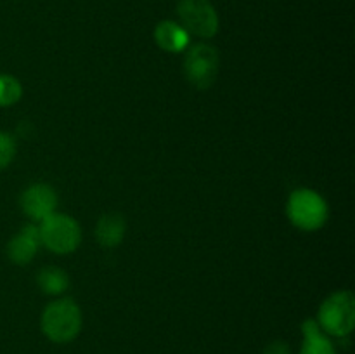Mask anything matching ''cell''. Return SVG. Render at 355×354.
Here are the masks:
<instances>
[{"instance_id": "obj_1", "label": "cell", "mask_w": 355, "mask_h": 354, "mask_svg": "<svg viewBox=\"0 0 355 354\" xmlns=\"http://www.w3.org/2000/svg\"><path fill=\"white\" fill-rule=\"evenodd\" d=\"M40 325L42 332L52 342H71L82 330V311L73 298H59L45 307Z\"/></svg>"}, {"instance_id": "obj_2", "label": "cell", "mask_w": 355, "mask_h": 354, "mask_svg": "<svg viewBox=\"0 0 355 354\" xmlns=\"http://www.w3.org/2000/svg\"><path fill=\"white\" fill-rule=\"evenodd\" d=\"M326 335L347 337L355 325V298L349 290L336 292L322 302L319 309V321Z\"/></svg>"}, {"instance_id": "obj_3", "label": "cell", "mask_w": 355, "mask_h": 354, "mask_svg": "<svg viewBox=\"0 0 355 354\" xmlns=\"http://www.w3.org/2000/svg\"><path fill=\"white\" fill-rule=\"evenodd\" d=\"M286 212L290 221L304 231H315L322 228L329 214L324 198L307 187H302L290 194Z\"/></svg>"}, {"instance_id": "obj_4", "label": "cell", "mask_w": 355, "mask_h": 354, "mask_svg": "<svg viewBox=\"0 0 355 354\" xmlns=\"http://www.w3.org/2000/svg\"><path fill=\"white\" fill-rule=\"evenodd\" d=\"M38 236L42 245L55 253H69L76 250L82 239L78 222L66 214H51L40 221Z\"/></svg>"}, {"instance_id": "obj_5", "label": "cell", "mask_w": 355, "mask_h": 354, "mask_svg": "<svg viewBox=\"0 0 355 354\" xmlns=\"http://www.w3.org/2000/svg\"><path fill=\"white\" fill-rule=\"evenodd\" d=\"M218 73V52L210 44H194L187 49L184 59V75L196 89L214 85Z\"/></svg>"}, {"instance_id": "obj_6", "label": "cell", "mask_w": 355, "mask_h": 354, "mask_svg": "<svg viewBox=\"0 0 355 354\" xmlns=\"http://www.w3.org/2000/svg\"><path fill=\"white\" fill-rule=\"evenodd\" d=\"M177 14L189 35L211 38L218 31V14L210 0H179Z\"/></svg>"}, {"instance_id": "obj_7", "label": "cell", "mask_w": 355, "mask_h": 354, "mask_svg": "<svg viewBox=\"0 0 355 354\" xmlns=\"http://www.w3.org/2000/svg\"><path fill=\"white\" fill-rule=\"evenodd\" d=\"M58 207L55 191L47 184H33L21 194V208L33 221H44Z\"/></svg>"}, {"instance_id": "obj_8", "label": "cell", "mask_w": 355, "mask_h": 354, "mask_svg": "<svg viewBox=\"0 0 355 354\" xmlns=\"http://www.w3.org/2000/svg\"><path fill=\"white\" fill-rule=\"evenodd\" d=\"M38 245H40L38 228L33 224H28L10 239L9 245H7V255L17 266H26L37 255Z\"/></svg>"}, {"instance_id": "obj_9", "label": "cell", "mask_w": 355, "mask_h": 354, "mask_svg": "<svg viewBox=\"0 0 355 354\" xmlns=\"http://www.w3.org/2000/svg\"><path fill=\"white\" fill-rule=\"evenodd\" d=\"M155 40L165 52H182L189 47V33L175 21H159L155 28Z\"/></svg>"}, {"instance_id": "obj_10", "label": "cell", "mask_w": 355, "mask_h": 354, "mask_svg": "<svg viewBox=\"0 0 355 354\" xmlns=\"http://www.w3.org/2000/svg\"><path fill=\"white\" fill-rule=\"evenodd\" d=\"M302 330H304V344L300 347V354H336L331 340L322 332L318 321L307 319Z\"/></svg>"}, {"instance_id": "obj_11", "label": "cell", "mask_w": 355, "mask_h": 354, "mask_svg": "<svg viewBox=\"0 0 355 354\" xmlns=\"http://www.w3.org/2000/svg\"><path fill=\"white\" fill-rule=\"evenodd\" d=\"M97 242L104 248H114L125 236V221L120 214H106L99 219L96 228Z\"/></svg>"}, {"instance_id": "obj_12", "label": "cell", "mask_w": 355, "mask_h": 354, "mask_svg": "<svg viewBox=\"0 0 355 354\" xmlns=\"http://www.w3.org/2000/svg\"><path fill=\"white\" fill-rule=\"evenodd\" d=\"M37 281H38V287L49 295L62 294L69 285L68 274H66L62 269H59V267H54V266L44 267V269L38 273Z\"/></svg>"}, {"instance_id": "obj_13", "label": "cell", "mask_w": 355, "mask_h": 354, "mask_svg": "<svg viewBox=\"0 0 355 354\" xmlns=\"http://www.w3.org/2000/svg\"><path fill=\"white\" fill-rule=\"evenodd\" d=\"M23 96L19 80L12 75H0V108L12 106Z\"/></svg>"}, {"instance_id": "obj_14", "label": "cell", "mask_w": 355, "mask_h": 354, "mask_svg": "<svg viewBox=\"0 0 355 354\" xmlns=\"http://www.w3.org/2000/svg\"><path fill=\"white\" fill-rule=\"evenodd\" d=\"M16 155V141L9 132H0V170L10 165Z\"/></svg>"}, {"instance_id": "obj_15", "label": "cell", "mask_w": 355, "mask_h": 354, "mask_svg": "<svg viewBox=\"0 0 355 354\" xmlns=\"http://www.w3.org/2000/svg\"><path fill=\"white\" fill-rule=\"evenodd\" d=\"M263 354H290V347L284 342H274L270 346H267L266 353Z\"/></svg>"}]
</instances>
